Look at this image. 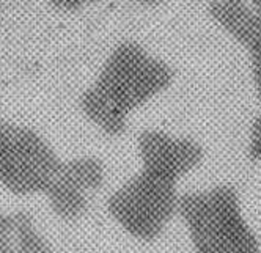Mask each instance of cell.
<instances>
[{"mask_svg":"<svg viewBox=\"0 0 261 253\" xmlns=\"http://www.w3.org/2000/svg\"><path fill=\"white\" fill-rule=\"evenodd\" d=\"M173 80L165 62L134 41H123L109 53L98 76L81 98L85 118L110 137L127 129L137 108L162 93Z\"/></svg>","mask_w":261,"mask_h":253,"instance_id":"obj_1","label":"cell"},{"mask_svg":"<svg viewBox=\"0 0 261 253\" xmlns=\"http://www.w3.org/2000/svg\"><path fill=\"white\" fill-rule=\"evenodd\" d=\"M178 215L194 253H261L259 236L233 186L181 193Z\"/></svg>","mask_w":261,"mask_h":253,"instance_id":"obj_2","label":"cell"},{"mask_svg":"<svg viewBox=\"0 0 261 253\" xmlns=\"http://www.w3.org/2000/svg\"><path fill=\"white\" fill-rule=\"evenodd\" d=\"M179 196L176 183L140 170L109 195L107 212L127 236L148 244L178 215Z\"/></svg>","mask_w":261,"mask_h":253,"instance_id":"obj_3","label":"cell"},{"mask_svg":"<svg viewBox=\"0 0 261 253\" xmlns=\"http://www.w3.org/2000/svg\"><path fill=\"white\" fill-rule=\"evenodd\" d=\"M62 164L50 143L29 126L0 120V186L17 196L44 195Z\"/></svg>","mask_w":261,"mask_h":253,"instance_id":"obj_4","label":"cell"},{"mask_svg":"<svg viewBox=\"0 0 261 253\" xmlns=\"http://www.w3.org/2000/svg\"><path fill=\"white\" fill-rule=\"evenodd\" d=\"M140 170L179 183L195 170L203 159V150L195 140L175 137L158 129L142 131L137 137Z\"/></svg>","mask_w":261,"mask_h":253,"instance_id":"obj_5","label":"cell"},{"mask_svg":"<svg viewBox=\"0 0 261 253\" xmlns=\"http://www.w3.org/2000/svg\"><path fill=\"white\" fill-rule=\"evenodd\" d=\"M208 13L214 22L249 52L261 46V21L246 0H213Z\"/></svg>","mask_w":261,"mask_h":253,"instance_id":"obj_6","label":"cell"},{"mask_svg":"<svg viewBox=\"0 0 261 253\" xmlns=\"http://www.w3.org/2000/svg\"><path fill=\"white\" fill-rule=\"evenodd\" d=\"M88 190L60 168L44 192L49 208L62 220L72 222L82 217L88 208Z\"/></svg>","mask_w":261,"mask_h":253,"instance_id":"obj_7","label":"cell"},{"mask_svg":"<svg viewBox=\"0 0 261 253\" xmlns=\"http://www.w3.org/2000/svg\"><path fill=\"white\" fill-rule=\"evenodd\" d=\"M13 238L16 253H54L49 241L36 228L33 215L27 211L13 212Z\"/></svg>","mask_w":261,"mask_h":253,"instance_id":"obj_8","label":"cell"},{"mask_svg":"<svg viewBox=\"0 0 261 253\" xmlns=\"http://www.w3.org/2000/svg\"><path fill=\"white\" fill-rule=\"evenodd\" d=\"M62 167L74 179H77L88 192H95L101 189V186L104 184L106 168L98 157L93 156L72 157L68 160H62Z\"/></svg>","mask_w":261,"mask_h":253,"instance_id":"obj_9","label":"cell"},{"mask_svg":"<svg viewBox=\"0 0 261 253\" xmlns=\"http://www.w3.org/2000/svg\"><path fill=\"white\" fill-rule=\"evenodd\" d=\"M0 253H16L13 238V212H0Z\"/></svg>","mask_w":261,"mask_h":253,"instance_id":"obj_10","label":"cell"},{"mask_svg":"<svg viewBox=\"0 0 261 253\" xmlns=\"http://www.w3.org/2000/svg\"><path fill=\"white\" fill-rule=\"evenodd\" d=\"M249 157L253 162H261V115H258L250 128L249 137Z\"/></svg>","mask_w":261,"mask_h":253,"instance_id":"obj_11","label":"cell"},{"mask_svg":"<svg viewBox=\"0 0 261 253\" xmlns=\"http://www.w3.org/2000/svg\"><path fill=\"white\" fill-rule=\"evenodd\" d=\"M98 0H49V4L59 11L65 13H74L81 11L85 7H90L93 4H96Z\"/></svg>","mask_w":261,"mask_h":253,"instance_id":"obj_12","label":"cell"},{"mask_svg":"<svg viewBox=\"0 0 261 253\" xmlns=\"http://www.w3.org/2000/svg\"><path fill=\"white\" fill-rule=\"evenodd\" d=\"M250 63H252V77L258 99L261 101V46L250 50Z\"/></svg>","mask_w":261,"mask_h":253,"instance_id":"obj_13","label":"cell"},{"mask_svg":"<svg viewBox=\"0 0 261 253\" xmlns=\"http://www.w3.org/2000/svg\"><path fill=\"white\" fill-rule=\"evenodd\" d=\"M252 2V8L255 11V14L258 16V19L261 21V0H250Z\"/></svg>","mask_w":261,"mask_h":253,"instance_id":"obj_14","label":"cell"},{"mask_svg":"<svg viewBox=\"0 0 261 253\" xmlns=\"http://www.w3.org/2000/svg\"><path fill=\"white\" fill-rule=\"evenodd\" d=\"M140 5H145V7H154V5H159L162 0H136Z\"/></svg>","mask_w":261,"mask_h":253,"instance_id":"obj_15","label":"cell"}]
</instances>
